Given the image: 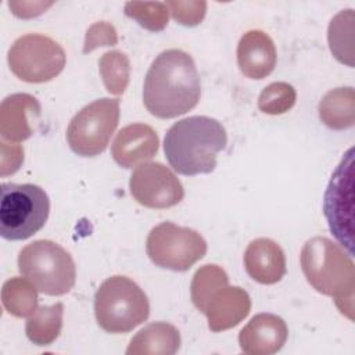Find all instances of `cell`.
<instances>
[{"instance_id": "1", "label": "cell", "mask_w": 355, "mask_h": 355, "mask_svg": "<svg viewBox=\"0 0 355 355\" xmlns=\"http://www.w3.org/2000/svg\"><path fill=\"white\" fill-rule=\"evenodd\" d=\"M201 96V82L193 57L179 49L159 53L150 65L143 104L161 119H171L193 110Z\"/></svg>"}, {"instance_id": "2", "label": "cell", "mask_w": 355, "mask_h": 355, "mask_svg": "<svg viewBox=\"0 0 355 355\" xmlns=\"http://www.w3.org/2000/svg\"><path fill=\"white\" fill-rule=\"evenodd\" d=\"M226 144L227 135L218 119L194 115L175 122L168 129L164 153L173 171L193 176L212 172L216 155Z\"/></svg>"}, {"instance_id": "3", "label": "cell", "mask_w": 355, "mask_h": 355, "mask_svg": "<svg viewBox=\"0 0 355 355\" xmlns=\"http://www.w3.org/2000/svg\"><path fill=\"white\" fill-rule=\"evenodd\" d=\"M300 262L308 283L331 297L338 311L352 320L355 265L351 255L330 239L318 236L304 244Z\"/></svg>"}, {"instance_id": "4", "label": "cell", "mask_w": 355, "mask_h": 355, "mask_svg": "<svg viewBox=\"0 0 355 355\" xmlns=\"http://www.w3.org/2000/svg\"><path fill=\"white\" fill-rule=\"evenodd\" d=\"M94 315L107 333H128L147 320L150 304L144 291L126 276H111L94 294Z\"/></svg>"}, {"instance_id": "5", "label": "cell", "mask_w": 355, "mask_h": 355, "mask_svg": "<svg viewBox=\"0 0 355 355\" xmlns=\"http://www.w3.org/2000/svg\"><path fill=\"white\" fill-rule=\"evenodd\" d=\"M50 200L32 183H3L0 187V234L10 241L32 237L47 222Z\"/></svg>"}, {"instance_id": "6", "label": "cell", "mask_w": 355, "mask_h": 355, "mask_svg": "<svg viewBox=\"0 0 355 355\" xmlns=\"http://www.w3.org/2000/svg\"><path fill=\"white\" fill-rule=\"evenodd\" d=\"M18 269L46 295H64L76 280V266L71 254L51 240H36L25 245L18 255Z\"/></svg>"}, {"instance_id": "7", "label": "cell", "mask_w": 355, "mask_h": 355, "mask_svg": "<svg viewBox=\"0 0 355 355\" xmlns=\"http://www.w3.org/2000/svg\"><path fill=\"white\" fill-rule=\"evenodd\" d=\"M118 122L119 100L98 98L85 105L69 121L67 141L75 154L96 157L107 148Z\"/></svg>"}, {"instance_id": "8", "label": "cell", "mask_w": 355, "mask_h": 355, "mask_svg": "<svg viewBox=\"0 0 355 355\" xmlns=\"http://www.w3.org/2000/svg\"><path fill=\"white\" fill-rule=\"evenodd\" d=\"M11 72L28 83H44L58 76L65 67V51L51 37L28 33L18 37L8 50Z\"/></svg>"}, {"instance_id": "9", "label": "cell", "mask_w": 355, "mask_h": 355, "mask_svg": "<svg viewBox=\"0 0 355 355\" xmlns=\"http://www.w3.org/2000/svg\"><path fill=\"white\" fill-rule=\"evenodd\" d=\"M146 252L157 266L184 272L205 255L207 241L190 227L162 222L148 233Z\"/></svg>"}, {"instance_id": "10", "label": "cell", "mask_w": 355, "mask_h": 355, "mask_svg": "<svg viewBox=\"0 0 355 355\" xmlns=\"http://www.w3.org/2000/svg\"><path fill=\"white\" fill-rule=\"evenodd\" d=\"M352 148L347 151L333 176L323 198V212L330 232L352 257Z\"/></svg>"}, {"instance_id": "11", "label": "cell", "mask_w": 355, "mask_h": 355, "mask_svg": "<svg viewBox=\"0 0 355 355\" xmlns=\"http://www.w3.org/2000/svg\"><path fill=\"white\" fill-rule=\"evenodd\" d=\"M129 189L140 205L154 209L173 207L184 197V189L178 176L161 162L137 165L130 175Z\"/></svg>"}, {"instance_id": "12", "label": "cell", "mask_w": 355, "mask_h": 355, "mask_svg": "<svg viewBox=\"0 0 355 355\" xmlns=\"http://www.w3.org/2000/svg\"><path fill=\"white\" fill-rule=\"evenodd\" d=\"M251 309V300L245 290L223 284L215 288L198 308L208 319L212 331H223L239 324Z\"/></svg>"}, {"instance_id": "13", "label": "cell", "mask_w": 355, "mask_h": 355, "mask_svg": "<svg viewBox=\"0 0 355 355\" xmlns=\"http://www.w3.org/2000/svg\"><path fill=\"white\" fill-rule=\"evenodd\" d=\"M288 336L286 322L273 313H258L241 329L239 344L248 355H272L283 348Z\"/></svg>"}, {"instance_id": "14", "label": "cell", "mask_w": 355, "mask_h": 355, "mask_svg": "<svg viewBox=\"0 0 355 355\" xmlns=\"http://www.w3.org/2000/svg\"><path fill=\"white\" fill-rule=\"evenodd\" d=\"M157 132L146 123H130L122 128L111 146L114 161L122 168H133L151 159L158 151Z\"/></svg>"}, {"instance_id": "15", "label": "cell", "mask_w": 355, "mask_h": 355, "mask_svg": "<svg viewBox=\"0 0 355 355\" xmlns=\"http://www.w3.org/2000/svg\"><path fill=\"white\" fill-rule=\"evenodd\" d=\"M276 47L263 31L245 32L237 44V65L250 79H263L276 67Z\"/></svg>"}, {"instance_id": "16", "label": "cell", "mask_w": 355, "mask_h": 355, "mask_svg": "<svg viewBox=\"0 0 355 355\" xmlns=\"http://www.w3.org/2000/svg\"><path fill=\"white\" fill-rule=\"evenodd\" d=\"M244 268L252 280L261 284H275L286 275V255L276 241L259 237L247 245Z\"/></svg>"}, {"instance_id": "17", "label": "cell", "mask_w": 355, "mask_h": 355, "mask_svg": "<svg viewBox=\"0 0 355 355\" xmlns=\"http://www.w3.org/2000/svg\"><path fill=\"white\" fill-rule=\"evenodd\" d=\"M40 115V105L35 97L17 93L6 97L0 107V133L3 140L22 141L33 135L31 118Z\"/></svg>"}, {"instance_id": "18", "label": "cell", "mask_w": 355, "mask_h": 355, "mask_svg": "<svg viewBox=\"0 0 355 355\" xmlns=\"http://www.w3.org/2000/svg\"><path fill=\"white\" fill-rule=\"evenodd\" d=\"M180 348L179 330L166 322H154L130 340L128 355H173Z\"/></svg>"}, {"instance_id": "19", "label": "cell", "mask_w": 355, "mask_h": 355, "mask_svg": "<svg viewBox=\"0 0 355 355\" xmlns=\"http://www.w3.org/2000/svg\"><path fill=\"white\" fill-rule=\"evenodd\" d=\"M320 121L330 129L343 130L355 122L354 87H337L327 92L318 107Z\"/></svg>"}, {"instance_id": "20", "label": "cell", "mask_w": 355, "mask_h": 355, "mask_svg": "<svg viewBox=\"0 0 355 355\" xmlns=\"http://www.w3.org/2000/svg\"><path fill=\"white\" fill-rule=\"evenodd\" d=\"M64 305L61 302L39 306L26 320V337L36 345H50L62 329Z\"/></svg>"}, {"instance_id": "21", "label": "cell", "mask_w": 355, "mask_h": 355, "mask_svg": "<svg viewBox=\"0 0 355 355\" xmlns=\"http://www.w3.org/2000/svg\"><path fill=\"white\" fill-rule=\"evenodd\" d=\"M36 287L25 277H12L3 284L1 301L4 308L17 318L32 315L37 309Z\"/></svg>"}, {"instance_id": "22", "label": "cell", "mask_w": 355, "mask_h": 355, "mask_svg": "<svg viewBox=\"0 0 355 355\" xmlns=\"http://www.w3.org/2000/svg\"><path fill=\"white\" fill-rule=\"evenodd\" d=\"M352 22H354V12L352 10H343L340 11L329 25L327 39L329 47L333 55L343 64L349 67L354 65L352 62Z\"/></svg>"}, {"instance_id": "23", "label": "cell", "mask_w": 355, "mask_h": 355, "mask_svg": "<svg viewBox=\"0 0 355 355\" xmlns=\"http://www.w3.org/2000/svg\"><path fill=\"white\" fill-rule=\"evenodd\" d=\"M98 71L108 93L119 96L125 92L130 76V62L126 54L114 50L98 60Z\"/></svg>"}, {"instance_id": "24", "label": "cell", "mask_w": 355, "mask_h": 355, "mask_svg": "<svg viewBox=\"0 0 355 355\" xmlns=\"http://www.w3.org/2000/svg\"><path fill=\"white\" fill-rule=\"evenodd\" d=\"M125 14L137 21L140 26L151 32L162 31L169 18V10L165 3H143V1H129L125 4Z\"/></svg>"}, {"instance_id": "25", "label": "cell", "mask_w": 355, "mask_h": 355, "mask_svg": "<svg viewBox=\"0 0 355 355\" xmlns=\"http://www.w3.org/2000/svg\"><path fill=\"white\" fill-rule=\"evenodd\" d=\"M297 100L295 89L286 82L268 85L258 97V108L263 114L280 115L290 111Z\"/></svg>"}, {"instance_id": "26", "label": "cell", "mask_w": 355, "mask_h": 355, "mask_svg": "<svg viewBox=\"0 0 355 355\" xmlns=\"http://www.w3.org/2000/svg\"><path fill=\"white\" fill-rule=\"evenodd\" d=\"M226 272L218 265H204L193 276L190 284V295L194 306L198 309L207 297L218 287L227 284Z\"/></svg>"}, {"instance_id": "27", "label": "cell", "mask_w": 355, "mask_h": 355, "mask_svg": "<svg viewBox=\"0 0 355 355\" xmlns=\"http://www.w3.org/2000/svg\"><path fill=\"white\" fill-rule=\"evenodd\" d=\"M165 4L173 19L184 26L198 25L207 11L205 1H166Z\"/></svg>"}, {"instance_id": "28", "label": "cell", "mask_w": 355, "mask_h": 355, "mask_svg": "<svg viewBox=\"0 0 355 355\" xmlns=\"http://www.w3.org/2000/svg\"><path fill=\"white\" fill-rule=\"evenodd\" d=\"M116 32L111 24L104 21L96 22L86 32L83 53H89L98 46H114L116 44Z\"/></svg>"}, {"instance_id": "29", "label": "cell", "mask_w": 355, "mask_h": 355, "mask_svg": "<svg viewBox=\"0 0 355 355\" xmlns=\"http://www.w3.org/2000/svg\"><path fill=\"white\" fill-rule=\"evenodd\" d=\"M10 8L12 10V14L19 18H32L43 14L49 7L53 6V3H43V1H10Z\"/></svg>"}]
</instances>
